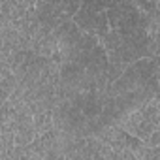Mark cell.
Masks as SVG:
<instances>
[{
  "instance_id": "cell-1",
  "label": "cell",
  "mask_w": 160,
  "mask_h": 160,
  "mask_svg": "<svg viewBox=\"0 0 160 160\" xmlns=\"http://www.w3.org/2000/svg\"><path fill=\"white\" fill-rule=\"evenodd\" d=\"M145 143H147L149 147H160V130L154 128V130L149 134V138L145 139Z\"/></svg>"
},
{
  "instance_id": "cell-2",
  "label": "cell",
  "mask_w": 160,
  "mask_h": 160,
  "mask_svg": "<svg viewBox=\"0 0 160 160\" xmlns=\"http://www.w3.org/2000/svg\"><path fill=\"white\" fill-rule=\"evenodd\" d=\"M8 75H12V68H10V64L4 62V60H0V79H4V77H8Z\"/></svg>"
}]
</instances>
